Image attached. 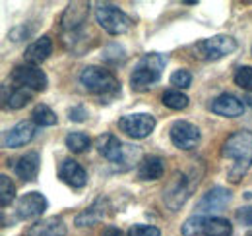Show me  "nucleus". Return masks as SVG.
Instances as JSON below:
<instances>
[{
    "label": "nucleus",
    "mask_w": 252,
    "mask_h": 236,
    "mask_svg": "<svg viewBox=\"0 0 252 236\" xmlns=\"http://www.w3.org/2000/svg\"><path fill=\"white\" fill-rule=\"evenodd\" d=\"M221 155L225 159L235 161L233 169L229 171V180L231 182H239L245 177V173L251 169L252 165V132L251 130H239L233 132L223 148H221Z\"/></svg>",
    "instance_id": "f257e3e1"
},
{
    "label": "nucleus",
    "mask_w": 252,
    "mask_h": 236,
    "mask_svg": "<svg viewBox=\"0 0 252 236\" xmlns=\"http://www.w3.org/2000/svg\"><path fill=\"white\" fill-rule=\"evenodd\" d=\"M167 66V59L159 53H148L138 60L132 76H130V86L134 91H148L154 84L161 80V74Z\"/></svg>",
    "instance_id": "f03ea898"
},
{
    "label": "nucleus",
    "mask_w": 252,
    "mask_h": 236,
    "mask_svg": "<svg viewBox=\"0 0 252 236\" xmlns=\"http://www.w3.org/2000/svg\"><path fill=\"white\" fill-rule=\"evenodd\" d=\"M80 84L92 95L113 99L117 93H121V84L113 76V72L101 68V66H86L80 74Z\"/></svg>",
    "instance_id": "7ed1b4c3"
},
{
    "label": "nucleus",
    "mask_w": 252,
    "mask_h": 236,
    "mask_svg": "<svg viewBox=\"0 0 252 236\" xmlns=\"http://www.w3.org/2000/svg\"><path fill=\"white\" fill-rule=\"evenodd\" d=\"M95 146H97V151L113 165H117L119 169H128V161L130 157H140V149L132 148V146H125L117 136L113 134H103L95 140Z\"/></svg>",
    "instance_id": "20e7f679"
},
{
    "label": "nucleus",
    "mask_w": 252,
    "mask_h": 236,
    "mask_svg": "<svg viewBox=\"0 0 252 236\" xmlns=\"http://www.w3.org/2000/svg\"><path fill=\"white\" fill-rule=\"evenodd\" d=\"M183 236H229L233 227L227 219L208 217V215H194L185 221Z\"/></svg>",
    "instance_id": "39448f33"
},
{
    "label": "nucleus",
    "mask_w": 252,
    "mask_h": 236,
    "mask_svg": "<svg viewBox=\"0 0 252 236\" xmlns=\"http://www.w3.org/2000/svg\"><path fill=\"white\" fill-rule=\"evenodd\" d=\"M95 20L109 35H115V37L117 35H125L126 31H130V28H132V18L126 16L119 6L107 4V2L97 4Z\"/></svg>",
    "instance_id": "423d86ee"
},
{
    "label": "nucleus",
    "mask_w": 252,
    "mask_h": 236,
    "mask_svg": "<svg viewBox=\"0 0 252 236\" xmlns=\"http://www.w3.org/2000/svg\"><path fill=\"white\" fill-rule=\"evenodd\" d=\"M235 49H237V41L231 35H214L194 45V57L206 62H216L235 53Z\"/></svg>",
    "instance_id": "0eeeda50"
},
{
    "label": "nucleus",
    "mask_w": 252,
    "mask_h": 236,
    "mask_svg": "<svg viewBox=\"0 0 252 236\" xmlns=\"http://www.w3.org/2000/svg\"><path fill=\"white\" fill-rule=\"evenodd\" d=\"M198 182H200V178L187 177L185 173L177 171L173 175V178L169 180L167 188L163 190V200L169 206V209L171 211H177L179 207L183 206L190 198V192L194 190V186H198Z\"/></svg>",
    "instance_id": "6e6552de"
},
{
    "label": "nucleus",
    "mask_w": 252,
    "mask_h": 236,
    "mask_svg": "<svg viewBox=\"0 0 252 236\" xmlns=\"http://www.w3.org/2000/svg\"><path fill=\"white\" fill-rule=\"evenodd\" d=\"M10 80L18 88L32 89V91H45L47 86H49L47 74L39 66H33V64H20V66H16L12 70V74H10Z\"/></svg>",
    "instance_id": "1a4fd4ad"
},
{
    "label": "nucleus",
    "mask_w": 252,
    "mask_h": 236,
    "mask_svg": "<svg viewBox=\"0 0 252 236\" xmlns=\"http://www.w3.org/2000/svg\"><path fill=\"white\" fill-rule=\"evenodd\" d=\"M156 117L150 113H134V115H125L119 120V128L128 134L134 140H144L156 130Z\"/></svg>",
    "instance_id": "9d476101"
},
{
    "label": "nucleus",
    "mask_w": 252,
    "mask_h": 236,
    "mask_svg": "<svg viewBox=\"0 0 252 236\" xmlns=\"http://www.w3.org/2000/svg\"><path fill=\"white\" fill-rule=\"evenodd\" d=\"M88 14H90V4L88 2H72V4H68V8L64 10L63 18H61L63 31L72 35L74 39L80 37L84 24L88 22Z\"/></svg>",
    "instance_id": "9b49d317"
},
{
    "label": "nucleus",
    "mask_w": 252,
    "mask_h": 236,
    "mask_svg": "<svg viewBox=\"0 0 252 236\" xmlns=\"http://www.w3.org/2000/svg\"><path fill=\"white\" fill-rule=\"evenodd\" d=\"M231 200H233V194H231L229 190H225V188H221V186H214L212 190H208V192L200 198V202H198V206H196V211H198V215H208V217H212V213L223 211L225 207L231 204Z\"/></svg>",
    "instance_id": "f8f14e48"
},
{
    "label": "nucleus",
    "mask_w": 252,
    "mask_h": 236,
    "mask_svg": "<svg viewBox=\"0 0 252 236\" xmlns=\"http://www.w3.org/2000/svg\"><path fill=\"white\" fill-rule=\"evenodd\" d=\"M169 136H171L173 146L183 149V151L194 149L198 146V142H200V130H198L194 124L187 122V120H177V122L171 126Z\"/></svg>",
    "instance_id": "ddd939ff"
},
{
    "label": "nucleus",
    "mask_w": 252,
    "mask_h": 236,
    "mask_svg": "<svg viewBox=\"0 0 252 236\" xmlns=\"http://www.w3.org/2000/svg\"><path fill=\"white\" fill-rule=\"evenodd\" d=\"M49 207L47 198L41 194V192H28L26 196H22L16 204V215L18 219L22 221H28V219H37L41 217Z\"/></svg>",
    "instance_id": "4468645a"
},
{
    "label": "nucleus",
    "mask_w": 252,
    "mask_h": 236,
    "mask_svg": "<svg viewBox=\"0 0 252 236\" xmlns=\"http://www.w3.org/2000/svg\"><path fill=\"white\" fill-rule=\"evenodd\" d=\"M35 136V122L32 120H22L14 128H10L4 138H2V148L6 149H18L26 144H30Z\"/></svg>",
    "instance_id": "2eb2a0df"
},
{
    "label": "nucleus",
    "mask_w": 252,
    "mask_h": 236,
    "mask_svg": "<svg viewBox=\"0 0 252 236\" xmlns=\"http://www.w3.org/2000/svg\"><path fill=\"white\" fill-rule=\"evenodd\" d=\"M210 109H212V113H216L220 117L237 118L245 113V103L231 93H221L220 97H216L210 103Z\"/></svg>",
    "instance_id": "dca6fc26"
},
{
    "label": "nucleus",
    "mask_w": 252,
    "mask_h": 236,
    "mask_svg": "<svg viewBox=\"0 0 252 236\" xmlns=\"http://www.w3.org/2000/svg\"><path fill=\"white\" fill-rule=\"evenodd\" d=\"M59 177L63 182H66L72 188H84L88 184V173L86 169L74 161V159H64L61 169H59Z\"/></svg>",
    "instance_id": "f3484780"
},
{
    "label": "nucleus",
    "mask_w": 252,
    "mask_h": 236,
    "mask_svg": "<svg viewBox=\"0 0 252 236\" xmlns=\"http://www.w3.org/2000/svg\"><path fill=\"white\" fill-rule=\"evenodd\" d=\"M39 167H41L39 153L30 151V153H26V155H22L18 159V163L14 165V171H16V175L22 178L24 182H33L37 178V175H39Z\"/></svg>",
    "instance_id": "a211bd4d"
},
{
    "label": "nucleus",
    "mask_w": 252,
    "mask_h": 236,
    "mask_svg": "<svg viewBox=\"0 0 252 236\" xmlns=\"http://www.w3.org/2000/svg\"><path fill=\"white\" fill-rule=\"evenodd\" d=\"M26 236H66V223L61 217H49L32 225Z\"/></svg>",
    "instance_id": "6ab92c4d"
},
{
    "label": "nucleus",
    "mask_w": 252,
    "mask_h": 236,
    "mask_svg": "<svg viewBox=\"0 0 252 236\" xmlns=\"http://www.w3.org/2000/svg\"><path fill=\"white\" fill-rule=\"evenodd\" d=\"M51 53H53V41H51V37L45 35V37L33 41L32 45L26 49L24 57H26V62H28V64L39 66L41 62H45V60L49 59Z\"/></svg>",
    "instance_id": "aec40b11"
},
{
    "label": "nucleus",
    "mask_w": 252,
    "mask_h": 236,
    "mask_svg": "<svg viewBox=\"0 0 252 236\" xmlns=\"http://www.w3.org/2000/svg\"><path fill=\"white\" fill-rule=\"evenodd\" d=\"M165 173V161L158 155L144 157L138 167V178L142 180H159Z\"/></svg>",
    "instance_id": "412c9836"
},
{
    "label": "nucleus",
    "mask_w": 252,
    "mask_h": 236,
    "mask_svg": "<svg viewBox=\"0 0 252 236\" xmlns=\"http://www.w3.org/2000/svg\"><path fill=\"white\" fill-rule=\"evenodd\" d=\"M105 200L103 198H99V200H95L92 206L88 207L86 211H82L78 217H76V227H94L97 225L103 217H105Z\"/></svg>",
    "instance_id": "4be33fe9"
},
{
    "label": "nucleus",
    "mask_w": 252,
    "mask_h": 236,
    "mask_svg": "<svg viewBox=\"0 0 252 236\" xmlns=\"http://www.w3.org/2000/svg\"><path fill=\"white\" fill-rule=\"evenodd\" d=\"M2 101H4V107L12 109V111H18V109L26 107L32 101V95H30L28 89L18 88V86H12L10 93H8V89L2 88Z\"/></svg>",
    "instance_id": "5701e85b"
},
{
    "label": "nucleus",
    "mask_w": 252,
    "mask_h": 236,
    "mask_svg": "<svg viewBox=\"0 0 252 236\" xmlns=\"http://www.w3.org/2000/svg\"><path fill=\"white\" fill-rule=\"evenodd\" d=\"M64 142H66V148L70 149L72 153H84V151H88L90 146H92L90 136L84 134V132H70Z\"/></svg>",
    "instance_id": "b1692460"
},
{
    "label": "nucleus",
    "mask_w": 252,
    "mask_h": 236,
    "mask_svg": "<svg viewBox=\"0 0 252 236\" xmlns=\"http://www.w3.org/2000/svg\"><path fill=\"white\" fill-rule=\"evenodd\" d=\"M32 117H33V122L37 126H55L57 124V115L53 113L51 107H47L43 103H39V105L33 107Z\"/></svg>",
    "instance_id": "393cba45"
},
{
    "label": "nucleus",
    "mask_w": 252,
    "mask_h": 236,
    "mask_svg": "<svg viewBox=\"0 0 252 236\" xmlns=\"http://www.w3.org/2000/svg\"><path fill=\"white\" fill-rule=\"evenodd\" d=\"M161 101H163L165 107H169L173 111H183V109L189 107L190 103V99L183 91H165L163 97H161Z\"/></svg>",
    "instance_id": "a878e982"
},
{
    "label": "nucleus",
    "mask_w": 252,
    "mask_h": 236,
    "mask_svg": "<svg viewBox=\"0 0 252 236\" xmlns=\"http://www.w3.org/2000/svg\"><path fill=\"white\" fill-rule=\"evenodd\" d=\"M16 200V186L10 180V177L0 175V206L8 207Z\"/></svg>",
    "instance_id": "bb28decb"
},
{
    "label": "nucleus",
    "mask_w": 252,
    "mask_h": 236,
    "mask_svg": "<svg viewBox=\"0 0 252 236\" xmlns=\"http://www.w3.org/2000/svg\"><path fill=\"white\" fill-rule=\"evenodd\" d=\"M233 80H235V84H237L239 88L251 93L252 91V66H239L237 72H235V76H233Z\"/></svg>",
    "instance_id": "cd10ccee"
},
{
    "label": "nucleus",
    "mask_w": 252,
    "mask_h": 236,
    "mask_svg": "<svg viewBox=\"0 0 252 236\" xmlns=\"http://www.w3.org/2000/svg\"><path fill=\"white\" fill-rule=\"evenodd\" d=\"M171 86H175L177 89H189L192 84V74L189 70H175L171 74Z\"/></svg>",
    "instance_id": "c85d7f7f"
},
{
    "label": "nucleus",
    "mask_w": 252,
    "mask_h": 236,
    "mask_svg": "<svg viewBox=\"0 0 252 236\" xmlns=\"http://www.w3.org/2000/svg\"><path fill=\"white\" fill-rule=\"evenodd\" d=\"M128 236H161V231L154 225H134L130 227Z\"/></svg>",
    "instance_id": "c756f323"
},
{
    "label": "nucleus",
    "mask_w": 252,
    "mask_h": 236,
    "mask_svg": "<svg viewBox=\"0 0 252 236\" xmlns=\"http://www.w3.org/2000/svg\"><path fill=\"white\" fill-rule=\"evenodd\" d=\"M88 117V111L82 107V105H76V107H72L70 111H68V118L72 120V122H84Z\"/></svg>",
    "instance_id": "7c9ffc66"
},
{
    "label": "nucleus",
    "mask_w": 252,
    "mask_h": 236,
    "mask_svg": "<svg viewBox=\"0 0 252 236\" xmlns=\"http://www.w3.org/2000/svg\"><path fill=\"white\" fill-rule=\"evenodd\" d=\"M237 219L243 225L252 227V207H241V209H237Z\"/></svg>",
    "instance_id": "2f4dec72"
},
{
    "label": "nucleus",
    "mask_w": 252,
    "mask_h": 236,
    "mask_svg": "<svg viewBox=\"0 0 252 236\" xmlns=\"http://www.w3.org/2000/svg\"><path fill=\"white\" fill-rule=\"evenodd\" d=\"M28 35H30V31L26 30V26H18V28H14L10 31V39L12 41H24Z\"/></svg>",
    "instance_id": "473e14b6"
},
{
    "label": "nucleus",
    "mask_w": 252,
    "mask_h": 236,
    "mask_svg": "<svg viewBox=\"0 0 252 236\" xmlns=\"http://www.w3.org/2000/svg\"><path fill=\"white\" fill-rule=\"evenodd\" d=\"M101 236H125V233L121 229H117V227H107Z\"/></svg>",
    "instance_id": "72a5a7b5"
},
{
    "label": "nucleus",
    "mask_w": 252,
    "mask_h": 236,
    "mask_svg": "<svg viewBox=\"0 0 252 236\" xmlns=\"http://www.w3.org/2000/svg\"><path fill=\"white\" fill-rule=\"evenodd\" d=\"M245 101H247V103H249V105H251V107H252V91H251V93H247V97H245Z\"/></svg>",
    "instance_id": "f704fd0d"
},
{
    "label": "nucleus",
    "mask_w": 252,
    "mask_h": 236,
    "mask_svg": "<svg viewBox=\"0 0 252 236\" xmlns=\"http://www.w3.org/2000/svg\"><path fill=\"white\" fill-rule=\"evenodd\" d=\"M249 236H252V235H249Z\"/></svg>",
    "instance_id": "c9c22d12"
}]
</instances>
